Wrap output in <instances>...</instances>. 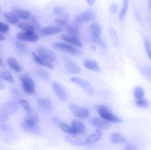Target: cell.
<instances>
[{
	"label": "cell",
	"mask_w": 151,
	"mask_h": 150,
	"mask_svg": "<svg viewBox=\"0 0 151 150\" xmlns=\"http://www.w3.org/2000/svg\"><path fill=\"white\" fill-rule=\"evenodd\" d=\"M136 105L138 107H140V108H147L149 107V102L147 99L142 98L141 99L137 100Z\"/></svg>",
	"instance_id": "f35d334b"
},
{
	"label": "cell",
	"mask_w": 151,
	"mask_h": 150,
	"mask_svg": "<svg viewBox=\"0 0 151 150\" xmlns=\"http://www.w3.org/2000/svg\"><path fill=\"white\" fill-rule=\"evenodd\" d=\"M0 79H3V80L10 82V83L14 82V79H13V76L11 73L7 71L1 70V69H0Z\"/></svg>",
	"instance_id": "4dcf8cb0"
},
{
	"label": "cell",
	"mask_w": 151,
	"mask_h": 150,
	"mask_svg": "<svg viewBox=\"0 0 151 150\" xmlns=\"http://www.w3.org/2000/svg\"><path fill=\"white\" fill-rule=\"evenodd\" d=\"M38 105L44 110H52L54 109L52 102L47 98L38 99Z\"/></svg>",
	"instance_id": "e0dca14e"
},
{
	"label": "cell",
	"mask_w": 151,
	"mask_h": 150,
	"mask_svg": "<svg viewBox=\"0 0 151 150\" xmlns=\"http://www.w3.org/2000/svg\"><path fill=\"white\" fill-rule=\"evenodd\" d=\"M64 42L71 44L75 47H83V42L76 36L69 35H61L60 37Z\"/></svg>",
	"instance_id": "7c38bea8"
},
{
	"label": "cell",
	"mask_w": 151,
	"mask_h": 150,
	"mask_svg": "<svg viewBox=\"0 0 151 150\" xmlns=\"http://www.w3.org/2000/svg\"><path fill=\"white\" fill-rule=\"evenodd\" d=\"M21 126H22L24 131H25L26 132H29V133L36 132L37 130H38V126H37V125L28 124L25 123L24 121L21 124Z\"/></svg>",
	"instance_id": "1f68e13d"
},
{
	"label": "cell",
	"mask_w": 151,
	"mask_h": 150,
	"mask_svg": "<svg viewBox=\"0 0 151 150\" xmlns=\"http://www.w3.org/2000/svg\"><path fill=\"white\" fill-rule=\"evenodd\" d=\"M17 38L19 41H27V42H37L39 40V35L34 32H19L17 35Z\"/></svg>",
	"instance_id": "52a82bcc"
},
{
	"label": "cell",
	"mask_w": 151,
	"mask_h": 150,
	"mask_svg": "<svg viewBox=\"0 0 151 150\" xmlns=\"http://www.w3.org/2000/svg\"><path fill=\"white\" fill-rule=\"evenodd\" d=\"M69 108L70 109L71 112L73 113L74 116L81 119H86L89 116V110L85 107H81L80 106L75 104H69Z\"/></svg>",
	"instance_id": "8992f818"
},
{
	"label": "cell",
	"mask_w": 151,
	"mask_h": 150,
	"mask_svg": "<svg viewBox=\"0 0 151 150\" xmlns=\"http://www.w3.org/2000/svg\"><path fill=\"white\" fill-rule=\"evenodd\" d=\"M59 128L60 129V130H62L63 132H66L67 134H70V135H75V132H74L73 129H72V126L70 125L67 124L66 123H63V122H61V123L58 124Z\"/></svg>",
	"instance_id": "e575fe53"
},
{
	"label": "cell",
	"mask_w": 151,
	"mask_h": 150,
	"mask_svg": "<svg viewBox=\"0 0 151 150\" xmlns=\"http://www.w3.org/2000/svg\"><path fill=\"white\" fill-rule=\"evenodd\" d=\"M55 22L58 26H60L62 28H63V26L66 27L68 25L67 20H66L64 19H61V18H58V19H55Z\"/></svg>",
	"instance_id": "b9f144b4"
},
{
	"label": "cell",
	"mask_w": 151,
	"mask_h": 150,
	"mask_svg": "<svg viewBox=\"0 0 151 150\" xmlns=\"http://www.w3.org/2000/svg\"><path fill=\"white\" fill-rule=\"evenodd\" d=\"M63 31V28L58 25H49L45 26L41 30V32L44 35H51L58 34Z\"/></svg>",
	"instance_id": "5bb4252c"
},
{
	"label": "cell",
	"mask_w": 151,
	"mask_h": 150,
	"mask_svg": "<svg viewBox=\"0 0 151 150\" xmlns=\"http://www.w3.org/2000/svg\"><path fill=\"white\" fill-rule=\"evenodd\" d=\"M71 126H72V129H73L74 132H75V135L83 134L86 131V125L82 121L78 120V119H74V120H72Z\"/></svg>",
	"instance_id": "4fadbf2b"
},
{
	"label": "cell",
	"mask_w": 151,
	"mask_h": 150,
	"mask_svg": "<svg viewBox=\"0 0 151 150\" xmlns=\"http://www.w3.org/2000/svg\"><path fill=\"white\" fill-rule=\"evenodd\" d=\"M66 141H67L69 144L75 146H84L86 144V141L84 142V141H81L78 137L75 136V135H71L66 137Z\"/></svg>",
	"instance_id": "484cf974"
},
{
	"label": "cell",
	"mask_w": 151,
	"mask_h": 150,
	"mask_svg": "<svg viewBox=\"0 0 151 150\" xmlns=\"http://www.w3.org/2000/svg\"><path fill=\"white\" fill-rule=\"evenodd\" d=\"M1 108L4 109L8 115L12 114L13 113H16L18 110V105L16 104V101L12 100V101H9L7 102L4 103V105L2 106Z\"/></svg>",
	"instance_id": "ac0fdd59"
},
{
	"label": "cell",
	"mask_w": 151,
	"mask_h": 150,
	"mask_svg": "<svg viewBox=\"0 0 151 150\" xmlns=\"http://www.w3.org/2000/svg\"><path fill=\"white\" fill-rule=\"evenodd\" d=\"M52 87L56 96L58 97L59 99L63 101L67 100V93H66V91L64 87L62 86L61 85H60V84L56 82H53Z\"/></svg>",
	"instance_id": "8fae6325"
},
{
	"label": "cell",
	"mask_w": 151,
	"mask_h": 150,
	"mask_svg": "<svg viewBox=\"0 0 151 150\" xmlns=\"http://www.w3.org/2000/svg\"><path fill=\"white\" fill-rule=\"evenodd\" d=\"M128 7H129V0H123L122 10H121L120 13H119V19L121 20H124V19L126 16V14L128 10Z\"/></svg>",
	"instance_id": "836d02e7"
},
{
	"label": "cell",
	"mask_w": 151,
	"mask_h": 150,
	"mask_svg": "<svg viewBox=\"0 0 151 150\" xmlns=\"http://www.w3.org/2000/svg\"><path fill=\"white\" fill-rule=\"evenodd\" d=\"M88 123L91 126H96L100 129H107L111 126V123L98 117H93L90 119L88 120Z\"/></svg>",
	"instance_id": "9c48e42d"
},
{
	"label": "cell",
	"mask_w": 151,
	"mask_h": 150,
	"mask_svg": "<svg viewBox=\"0 0 151 150\" xmlns=\"http://www.w3.org/2000/svg\"><path fill=\"white\" fill-rule=\"evenodd\" d=\"M32 57H33V59L35 60V61L37 63H38L39 65L44 66V67L46 68H48V69H54V66L52 65V63L49 62L48 60H45V59L43 58V57L38 56L35 52H32Z\"/></svg>",
	"instance_id": "2e32d148"
},
{
	"label": "cell",
	"mask_w": 151,
	"mask_h": 150,
	"mask_svg": "<svg viewBox=\"0 0 151 150\" xmlns=\"http://www.w3.org/2000/svg\"><path fill=\"white\" fill-rule=\"evenodd\" d=\"M8 116L7 112L3 108H0V124H4V122L7 121L8 119Z\"/></svg>",
	"instance_id": "60d3db41"
},
{
	"label": "cell",
	"mask_w": 151,
	"mask_h": 150,
	"mask_svg": "<svg viewBox=\"0 0 151 150\" xmlns=\"http://www.w3.org/2000/svg\"><path fill=\"white\" fill-rule=\"evenodd\" d=\"M148 6H149V8H150V0H149V4H148Z\"/></svg>",
	"instance_id": "db71d44e"
},
{
	"label": "cell",
	"mask_w": 151,
	"mask_h": 150,
	"mask_svg": "<svg viewBox=\"0 0 151 150\" xmlns=\"http://www.w3.org/2000/svg\"><path fill=\"white\" fill-rule=\"evenodd\" d=\"M35 74H36L38 76L42 78L43 79H45V80H50V74L47 70H45V69H36V70H35Z\"/></svg>",
	"instance_id": "d590c367"
},
{
	"label": "cell",
	"mask_w": 151,
	"mask_h": 150,
	"mask_svg": "<svg viewBox=\"0 0 151 150\" xmlns=\"http://www.w3.org/2000/svg\"><path fill=\"white\" fill-rule=\"evenodd\" d=\"M3 16H4L5 20L7 21L9 24H19V19H18L17 16H16L14 13H12V12H4V13H3Z\"/></svg>",
	"instance_id": "44dd1931"
},
{
	"label": "cell",
	"mask_w": 151,
	"mask_h": 150,
	"mask_svg": "<svg viewBox=\"0 0 151 150\" xmlns=\"http://www.w3.org/2000/svg\"><path fill=\"white\" fill-rule=\"evenodd\" d=\"M0 129H1V131H3V132H10V131L11 130L10 127H9L7 125L4 124H1L0 125Z\"/></svg>",
	"instance_id": "bcb514c9"
},
{
	"label": "cell",
	"mask_w": 151,
	"mask_h": 150,
	"mask_svg": "<svg viewBox=\"0 0 151 150\" xmlns=\"http://www.w3.org/2000/svg\"><path fill=\"white\" fill-rule=\"evenodd\" d=\"M7 63L14 71L18 72V73L22 71V68H21L19 62H18L16 59L13 58V57H8V58L7 59Z\"/></svg>",
	"instance_id": "d4e9b609"
},
{
	"label": "cell",
	"mask_w": 151,
	"mask_h": 150,
	"mask_svg": "<svg viewBox=\"0 0 151 150\" xmlns=\"http://www.w3.org/2000/svg\"><path fill=\"white\" fill-rule=\"evenodd\" d=\"M14 14L17 16L18 19H23V20H28L31 16V13L29 10H24V9H16L14 10Z\"/></svg>",
	"instance_id": "cb8c5ba5"
},
{
	"label": "cell",
	"mask_w": 151,
	"mask_h": 150,
	"mask_svg": "<svg viewBox=\"0 0 151 150\" xmlns=\"http://www.w3.org/2000/svg\"><path fill=\"white\" fill-rule=\"evenodd\" d=\"M5 40V37L2 35V34L0 33V41H3Z\"/></svg>",
	"instance_id": "816d5d0a"
},
{
	"label": "cell",
	"mask_w": 151,
	"mask_h": 150,
	"mask_svg": "<svg viewBox=\"0 0 151 150\" xmlns=\"http://www.w3.org/2000/svg\"><path fill=\"white\" fill-rule=\"evenodd\" d=\"M65 68H66V71L71 74H78L81 73V69L76 63L72 61H69L66 63L65 65Z\"/></svg>",
	"instance_id": "d6986e66"
},
{
	"label": "cell",
	"mask_w": 151,
	"mask_h": 150,
	"mask_svg": "<svg viewBox=\"0 0 151 150\" xmlns=\"http://www.w3.org/2000/svg\"><path fill=\"white\" fill-rule=\"evenodd\" d=\"M95 108L97 113L100 115V118L104 119L109 123H121L122 119L114 114L107 107L104 105H96Z\"/></svg>",
	"instance_id": "6da1fadb"
},
{
	"label": "cell",
	"mask_w": 151,
	"mask_h": 150,
	"mask_svg": "<svg viewBox=\"0 0 151 150\" xmlns=\"http://www.w3.org/2000/svg\"><path fill=\"white\" fill-rule=\"evenodd\" d=\"M110 141L113 144H124L126 142L127 139L125 136L121 135L119 132H113L111 135H110Z\"/></svg>",
	"instance_id": "ffe728a7"
},
{
	"label": "cell",
	"mask_w": 151,
	"mask_h": 150,
	"mask_svg": "<svg viewBox=\"0 0 151 150\" xmlns=\"http://www.w3.org/2000/svg\"><path fill=\"white\" fill-rule=\"evenodd\" d=\"M134 97H135L136 99H142L145 96V90L143 89V88H142V87L137 86L134 88Z\"/></svg>",
	"instance_id": "8d00e7d4"
},
{
	"label": "cell",
	"mask_w": 151,
	"mask_h": 150,
	"mask_svg": "<svg viewBox=\"0 0 151 150\" xmlns=\"http://www.w3.org/2000/svg\"><path fill=\"white\" fill-rule=\"evenodd\" d=\"M144 45L145 48L146 52H147V56H148V58L151 59V49H150V40L147 38V37H145L144 38Z\"/></svg>",
	"instance_id": "ab89813d"
},
{
	"label": "cell",
	"mask_w": 151,
	"mask_h": 150,
	"mask_svg": "<svg viewBox=\"0 0 151 150\" xmlns=\"http://www.w3.org/2000/svg\"><path fill=\"white\" fill-rule=\"evenodd\" d=\"M10 92H11V96L13 99H16L19 98V96H20V92H19V91L17 88H11Z\"/></svg>",
	"instance_id": "f6af8a7d"
},
{
	"label": "cell",
	"mask_w": 151,
	"mask_h": 150,
	"mask_svg": "<svg viewBox=\"0 0 151 150\" xmlns=\"http://www.w3.org/2000/svg\"><path fill=\"white\" fill-rule=\"evenodd\" d=\"M4 89V84L2 81L0 79V90H3Z\"/></svg>",
	"instance_id": "f907efd6"
},
{
	"label": "cell",
	"mask_w": 151,
	"mask_h": 150,
	"mask_svg": "<svg viewBox=\"0 0 151 150\" xmlns=\"http://www.w3.org/2000/svg\"><path fill=\"white\" fill-rule=\"evenodd\" d=\"M39 117H38V114L35 113H32L31 114H27L24 117V121L25 123L28 124L30 125H37V124L39 122Z\"/></svg>",
	"instance_id": "7402d4cb"
},
{
	"label": "cell",
	"mask_w": 151,
	"mask_h": 150,
	"mask_svg": "<svg viewBox=\"0 0 151 150\" xmlns=\"http://www.w3.org/2000/svg\"><path fill=\"white\" fill-rule=\"evenodd\" d=\"M52 47L58 51H64L72 54H77L80 53L78 49L66 42H55L52 44Z\"/></svg>",
	"instance_id": "277c9868"
},
{
	"label": "cell",
	"mask_w": 151,
	"mask_h": 150,
	"mask_svg": "<svg viewBox=\"0 0 151 150\" xmlns=\"http://www.w3.org/2000/svg\"><path fill=\"white\" fill-rule=\"evenodd\" d=\"M19 80L24 93L28 95H32L35 91V84L33 79L26 73H23L19 76Z\"/></svg>",
	"instance_id": "7a4b0ae2"
},
{
	"label": "cell",
	"mask_w": 151,
	"mask_h": 150,
	"mask_svg": "<svg viewBox=\"0 0 151 150\" xmlns=\"http://www.w3.org/2000/svg\"><path fill=\"white\" fill-rule=\"evenodd\" d=\"M0 66H4V64H3V62H2V60H1V57H0Z\"/></svg>",
	"instance_id": "f5cc1de1"
},
{
	"label": "cell",
	"mask_w": 151,
	"mask_h": 150,
	"mask_svg": "<svg viewBox=\"0 0 151 150\" xmlns=\"http://www.w3.org/2000/svg\"><path fill=\"white\" fill-rule=\"evenodd\" d=\"M141 71L145 76L148 78V79H150L151 71L150 66H144L143 68H141Z\"/></svg>",
	"instance_id": "7bdbcfd3"
},
{
	"label": "cell",
	"mask_w": 151,
	"mask_h": 150,
	"mask_svg": "<svg viewBox=\"0 0 151 150\" xmlns=\"http://www.w3.org/2000/svg\"><path fill=\"white\" fill-rule=\"evenodd\" d=\"M70 81L72 82L77 84L79 86H81V88H83L86 91V92L87 94H88L89 95H92L93 94V90H92V85H91L90 82H88V81L84 80L83 79L80 77H72L70 79Z\"/></svg>",
	"instance_id": "ba28073f"
},
{
	"label": "cell",
	"mask_w": 151,
	"mask_h": 150,
	"mask_svg": "<svg viewBox=\"0 0 151 150\" xmlns=\"http://www.w3.org/2000/svg\"><path fill=\"white\" fill-rule=\"evenodd\" d=\"M109 33L113 45L114 46H119V37H118L117 32L115 30L114 28L111 27L109 29Z\"/></svg>",
	"instance_id": "f1b7e54d"
},
{
	"label": "cell",
	"mask_w": 151,
	"mask_h": 150,
	"mask_svg": "<svg viewBox=\"0 0 151 150\" xmlns=\"http://www.w3.org/2000/svg\"><path fill=\"white\" fill-rule=\"evenodd\" d=\"M86 1H87V3H88V5L92 6V5H94V2H95V0H86Z\"/></svg>",
	"instance_id": "681fc988"
},
{
	"label": "cell",
	"mask_w": 151,
	"mask_h": 150,
	"mask_svg": "<svg viewBox=\"0 0 151 150\" xmlns=\"http://www.w3.org/2000/svg\"><path fill=\"white\" fill-rule=\"evenodd\" d=\"M94 13L92 10H87L83 13H80L79 15L76 16L75 21L78 23H84V22L91 21L94 19Z\"/></svg>",
	"instance_id": "30bf717a"
},
{
	"label": "cell",
	"mask_w": 151,
	"mask_h": 150,
	"mask_svg": "<svg viewBox=\"0 0 151 150\" xmlns=\"http://www.w3.org/2000/svg\"><path fill=\"white\" fill-rule=\"evenodd\" d=\"M19 104L23 107V109L24 110V111L26 112L27 114H31V113H33V110H32V107L29 104V101H27L26 99H20L19 100Z\"/></svg>",
	"instance_id": "f546056e"
},
{
	"label": "cell",
	"mask_w": 151,
	"mask_h": 150,
	"mask_svg": "<svg viewBox=\"0 0 151 150\" xmlns=\"http://www.w3.org/2000/svg\"><path fill=\"white\" fill-rule=\"evenodd\" d=\"M109 10H110L111 13H113V14L116 13V10H117V5H116V3H112L111 5L110 6V8H109Z\"/></svg>",
	"instance_id": "7dc6e473"
},
{
	"label": "cell",
	"mask_w": 151,
	"mask_h": 150,
	"mask_svg": "<svg viewBox=\"0 0 151 150\" xmlns=\"http://www.w3.org/2000/svg\"><path fill=\"white\" fill-rule=\"evenodd\" d=\"M125 150H137V149L136 146L130 143V144H127L126 146L125 147Z\"/></svg>",
	"instance_id": "c3c4849f"
},
{
	"label": "cell",
	"mask_w": 151,
	"mask_h": 150,
	"mask_svg": "<svg viewBox=\"0 0 151 150\" xmlns=\"http://www.w3.org/2000/svg\"><path fill=\"white\" fill-rule=\"evenodd\" d=\"M66 32H67V34H69V35L78 37L80 32L79 26L77 24H68L66 26Z\"/></svg>",
	"instance_id": "83f0119b"
},
{
	"label": "cell",
	"mask_w": 151,
	"mask_h": 150,
	"mask_svg": "<svg viewBox=\"0 0 151 150\" xmlns=\"http://www.w3.org/2000/svg\"><path fill=\"white\" fill-rule=\"evenodd\" d=\"M9 29H10V26L8 24L0 21V32L6 33V32H8Z\"/></svg>",
	"instance_id": "ee69618b"
},
{
	"label": "cell",
	"mask_w": 151,
	"mask_h": 150,
	"mask_svg": "<svg viewBox=\"0 0 151 150\" xmlns=\"http://www.w3.org/2000/svg\"><path fill=\"white\" fill-rule=\"evenodd\" d=\"M54 13L57 16H58L59 18H61V19H64L66 20H67L69 19V15L68 13L63 10L62 7H55L54 9Z\"/></svg>",
	"instance_id": "d6a6232c"
},
{
	"label": "cell",
	"mask_w": 151,
	"mask_h": 150,
	"mask_svg": "<svg viewBox=\"0 0 151 150\" xmlns=\"http://www.w3.org/2000/svg\"><path fill=\"white\" fill-rule=\"evenodd\" d=\"M0 13H1V7H0Z\"/></svg>",
	"instance_id": "11a10c76"
},
{
	"label": "cell",
	"mask_w": 151,
	"mask_h": 150,
	"mask_svg": "<svg viewBox=\"0 0 151 150\" xmlns=\"http://www.w3.org/2000/svg\"><path fill=\"white\" fill-rule=\"evenodd\" d=\"M19 28L24 32H34L35 31V25L30 22H21L19 23Z\"/></svg>",
	"instance_id": "4316f807"
},
{
	"label": "cell",
	"mask_w": 151,
	"mask_h": 150,
	"mask_svg": "<svg viewBox=\"0 0 151 150\" xmlns=\"http://www.w3.org/2000/svg\"><path fill=\"white\" fill-rule=\"evenodd\" d=\"M83 65L86 69H89V70L94 71L100 72V67L99 66L98 63L94 60H84Z\"/></svg>",
	"instance_id": "603a6c76"
},
{
	"label": "cell",
	"mask_w": 151,
	"mask_h": 150,
	"mask_svg": "<svg viewBox=\"0 0 151 150\" xmlns=\"http://www.w3.org/2000/svg\"><path fill=\"white\" fill-rule=\"evenodd\" d=\"M89 29L91 31L92 41L102 47L106 48L104 43L101 39V26L97 23H92L89 25Z\"/></svg>",
	"instance_id": "3957f363"
},
{
	"label": "cell",
	"mask_w": 151,
	"mask_h": 150,
	"mask_svg": "<svg viewBox=\"0 0 151 150\" xmlns=\"http://www.w3.org/2000/svg\"><path fill=\"white\" fill-rule=\"evenodd\" d=\"M35 53H36L38 56L43 57V58H44L45 60H48L50 63L56 61L58 59V56L57 54L55 53V51L50 49L46 48V47H40V48L37 49V51Z\"/></svg>",
	"instance_id": "5b68a950"
},
{
	"label": "cell",
	"mask_w": 151,
	"mask_h": 150,
	"mask_svg": "<svg viewBox=\"0 0 151 150\" xmlns=\"http://www.w3.org/2000/svg\"><path fill=\"white\" fill-rule=\"evenodd\" d=\"M15 46L22 52H27L28 51V47L26 44L23 42L22 41H18L15 43Z\"/></svg>",
	"instance_id": "74e56055"
},
{
	"label": "cell",
	"mask_w": 151,
	"mask_h": 150,
	"mask_svg": "<svg viewBox=\"0 0 151 150\" xmlns=\"http://www.w3.org/2000/svg\"><path fill=\"white\" fill-rule=\"evenodd\" d=\"M103 136V132L100 129H97L94 132H91L89 135L86 139V144H92V143L97 142L100 141Z\"/></svg>",
	"instance_id": "9a60e30c"
}]
</instances>
